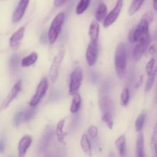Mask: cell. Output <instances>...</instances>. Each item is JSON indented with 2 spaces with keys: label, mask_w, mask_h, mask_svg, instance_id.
Returning a JSON list of instances; mask_svg holds the SVG:
<instances>
[{
  "label": "cell",
  "mask_w": 157,
  "mask_h": 157,
  "mask_svg": "<svg viewBox=\"0 0 157 157\" xmlns=\"http://www.w3.org/2000/svg\"><path fill=\"white\" fill-rule=\"evenodd\" d=\"M64 125H65V121H64V120L60 121L56 126L55 133H56L58 142L65 145V141H64V140H65V136L66 135H67V133L64 131Z\"/></svg>",
  "instance_id": "5bb4252c"
},
{
  "label": "cell",
  "mask_w": 157,
  "mask_h": 157,
  "mask_svg": "<svg viewBox=\"0 0 157 157\" xmlns=\"http://www.w3.org/2000/svg\"><path fill=\"white\" fill-rule=\"evenodd\" d=\"M99 23L97 20L92 21L89 27V37L91 41H98V37H99Z\"/></svg>",
  "instance_id": "2e32d148"
},
{
  "label": "cell",
  "mask_w": 157,
  "mask_h": 157,
  "mask_svg": "<svg viewBox=\"0 0 157 157\" xmlns=\"http://www.w3.org/2000/svg\"><path fill=\"white\" fill-rule=\"evenodd\" d=\"M90 3V0H80L78 6L76 7V14L77 15H81L84 13L88 8Z\"/></svg>",
  "instance_id": "484cf974"
},
{
  "label": "cell",
  "mask_w": 157,
  "mask_h": 157,
  "mask_svg": "<svg viewBox=\"0 0 157 157\" xmlns=\"http://www.w3.org/2000/svg\"><path fill=\"white\" fill-rule=\"evenodd\" d=\"M136 156L137 157H144V136L142 132H140L136 144Z\"/></svg>",
  "instance_id": "e0dca14e"
},
{
  "label": "cell",
  "mask_w": 157,
  "mask_h": 157,
  "mask_svg": "<svg viewBox=\"0 0 157 157\" xmlns=\"http://www.w3.org/2000/svg\"><path fill=\"white\" fill-rule=\"evenodd\" d=\"M123 5H124V0H117V1L114 8L107 15L104 22H103V25L104 28L110 27L111 25H113L117 21L120 14H121V10H122Z\"/></svg>",
  "instance_id": "ba28073f"
},
{
  "label": "cell",
  "mask_w": 157,
  "mask_h": 157,
  "mask_svg": "<svg viewBox=\"0 0 157 157\" xmlns=\"http://www.w3.org/2000/svg\"><path fill=\"white\" fill-rule=\"evenodd\" d=\"M113 102L111 99L107 95H104L100 100V108L102 113L104 112H110L113 110Z\"/></svg>",
  "instance_id": "9a60e30c"
},
{
  "label": "cell",
  "mask_w": 157,
  "mask_h": 157,
  "mask_svg": "<svg viewBox=\"0 0 157 157\" xmlns=\"http://www.w3.org/2000/svg\"><path fill=\"white\" fill-rule=\"evenodd\" d=\"M157 73V67L156 70H154V71L151 74V75H148V79L147 81V84H146L145 87V91H149L150 90H151V88L153 87V84H154L155 78H156V75Z\"/></svg>",
  "instance_id": "83f0119b"
},
{
  "label": "cell",
  "mask_w": 157,
  "mask_h": 157,
  "mask_svg": "<svg viewBox=\"0 0 157 157\" xmlns=\"http://www.w3.org/2000/svg\"><path fill=\"white\" fill-rule=\"evenodd\" d=\"M129 101H130V90L127 87H125L124 90H122L121 94V104L122 106L128 105Z\"/></svg>",
  "instance_id": "4316f807"
},
{
  "label": "cell",
  "mask_w": 157,
  "mask_h": 157,
  "mask_svg": "<svg viewBox=\"0 0 157 157\" xmlns=\"http://www.w3.org/2000/svg\"><path fill=\"white\" fill-rule=\"evenodd\" d=\"M24 121V111L18 112V113H16L14 117V124L16 127H18L20 125L21 123H22Z\"/></svg>",
  "instance_id": "f546056e"
},
{
  "label": "cell",
  "mask_w": 157,
  "mask_h": 157,
  "mask_svg": "<svg viewBox=\"0 0 157 157\" xmlns=\"http://www.w3.org/2000/svg\"><path fill=\"white\" fill-rule=\"evenodd\" d=\"M98 56V41H90L87 52H86V60L89 66H93L96 64Z\"/></svg>",
  "instance_id": "9c48e42d"
},
{
  "label": "cell",
  "mask_w": 157,
  "mask_h": 157,
  "mask_svg": "<svg viewBox=\"0 0 157 157\" xmlns=\"http://www.w3.org/2000/svg\"><path fill=\"white\" fill-rule=\"evenodd\" d=\"M151 144L153 151L155 153V156H157V123L155 124L154 128H153V135H152L151 138Z\"/></svg>",
  "instance_id": "f1b7e54d"
},
{
  "label": "cell",
  "mask_w": 157,
  "mask_h": 157,
  "mask_svg": "<svg viewBox=\"0 0 157 157\" xmlns=\"http://www.w3.org/2000/svg\"><path fill=\"white\" fill-rule=\"evenodd\" d=\"M107 15V8L105 4L101 3L97 9L96 12H95V18L98 21L100 22H104V19Z\"/></svg>",
  "instance_id": "d6986e66"
},
{
  "label": "cell",
  "mask_w": 157,
  "mask_h": 157,
  "mask_svg": "<svg viewBox=\"0 0 157 157\" xmlns=\"http://www.w3.org/2000/svg\"><path fill=\"white\" fill-rule=\"evenodd\" d=\"M81 104V98L80 94L77 92L76 94L73 95V99H72L71 104L70 111L71 113H76L80 110Z\"/></svg>",
  "instance_id": "44dd1931"
},
{
  "label": "cell",
  "mask_w": 157,
  "mask_h": 157,
  "mask_svg": "<svg viewBox=\"0 0 157 157\" xmlns=\"http://www.w3.org/2000/svg\"><path fill=\"white\" fill-rule=\"evenodd\" d=\"M101 119H102L103 122L107 125V127L109 129H110V130L113 129V116H112V113H110V112H104V113H103Z\"/></svg>",
  "instance_id": "d4e9b609"
},
{
  "label": "cell",
  "mask_w": 157,
  "mask_h": 157,
  "mask_svg": "<svg viewBox=\"0 0 157 157\" xmlns=\"http://www.w3.org/2000/svg\"><path fill=\"white\" fill-rule=\"evenodd\" d=\"M38 57V54H37L36 52H32V53H31L29 55L26 56L25 58L21 59V65L23 67H27L32 65V64H34L37 61Z\"/></svg>",
  "instance_id": "7402d4cb"
},
{
  "label": "cell",
  "mask_w": 157,
  "mask_h": 157,
  "mask_svg": "<svg viewBox=\"0 0 157 157\" xmlns=\"http://www.w3.org/2000/svg\"><path fill=\"white\" fill-rule=\"evenodd\" d=\"M21 89V81H17L15 84L13 85V87H12V89L10 90V91L9 92L8 95L6 96V99L4 100V101L2 102V108L6 109L9 107V104L13 101V100L16 98L17 95L18 94V93L20 92Z\"/></svg>",
  "instance_id": "30bf717a"
},
{
  "label": "cell",
  "mask_w": 157,
  "mask_h": 157,
  "mask_svg": "<svg viewBox=\"0 0 157 157\" xmlns=\"http://www.w3.org/2000/svg\"><path fill=\"white\" fill-rule=\"evenodd\" d=\"M35 115V110L33 109H29L24 112V121H29Z\"/></svg>",
  "instance_id": "d6a6232c"
},
{
  "label": "cell",
  "mask_w": 157,
  "mask_h": 157,
  "mask_svg": "<svg viewBox=\"0 0 157 157\" xmlns=\"http://www.w3.org/2000/svg\"><path fill=\"white\" fill-rule=\"evenodd\" d=\"M87 133H88V134L90 135V136L91 138H96L98 134V127L94 125L90 126L88 127V129H87Z\"/></svg>",
  "instance_id": "1f68e13d"
},
{
  "label": "cell",
  "mask_w": 157,
  "mask_h": 157,
  "mask_svg": "<svg viewBox=\"0 0 157 157\" xmlns=\"http://www.w3.org/2000/svg\"><path fill=\"white\" fill-rule=\"evenodd\" d=\"M25 31V28L21 27L19 29H18L16 32H14L13 35L11 36L10 39H9V46L13 51L18 50V48H19L21 40L24 38Z\"/></svg>",
  "instance_id": "7c38bea8"
},
{
  "label": "cell",
  "mask_w": 157,
  "mask_h": 157,
  "mask_svg": "<svg viewBox=\"0 0 157 157\" xmlns=\"http://www.w3.org/2000/svg\"><path fill=\"white\" fill-rule=\"evenodd\" d=\"M67 0H55L54 1V5H55L56 7H61L63 5H64L66 3Z\"/></svg>",
  "instance_id": "e575fe53"
},
{
  "label": "cell",
  "mask_w": 157,
  "mask_h": 157,
  "mask_svg": "<svg viewBox=\"0 0 157 157\" xmlns=\"http://www.w3.org/2000/svg\"><path fill=\"white\" fill-rule=\"evenodd\" d=\"M81 147L85 154L90 156L92 153L91 144L87 134H83L81 138Z\"/></svg>",
  "instance_id": "ffe728a7"
},
{
  "label": "cell",
  "mask_w": 157,
  "mask_h": 157,
  "mask_svg": "<svg viewBox=\"0 0 157 157\" xmlns=\"http://www.w3.org/2000/svg\"><path fill=\"white\" fill-rule=\"evenodd\" d=\"M83 80V72L80 67H76L70 76L69 84V94L74 95L79 90Z\"/></svg>",
  "instance_id": "277c9868"
},
{
  "label": "cell",
  "mask_w": 157,
  "mask_h": 157,
  "mask_svg": "<svg viewBox=\"0 0 157 157\" xmlns=\"http://www.w3.org/2000/svg\"><path fill=\"white\" fill-rule=\"evenodd\" d=\"M150 41H151V37L149 33L144 35L140 41H137V44L135 46L133 51V58L134 61H137L142 58L144 54L148 48Z\"/></svg>",
  "instance_id": "5b68a950"
},
{
  "label": "cell",
  "mask_w": 157,
  "mask_h": 157,
  "mask_svg": "<svg viewBox=\"0 0 157 157\" xmlns=\"http://www.w3.org/2000/svg\"><path fill=\"white\" fill-rule=\"evenodd\" d=\"M18 63V57L17 55H13L10 60V67L12 69H15L17 67Z\"/></svg>",
  "instance_id": "836d02e7"
},
{
  "label": "cell",
  "mask_w": 157,
  "mask_h": 157,
  "mask_svg": "<svg viewBox=\"0 0 157 157\" xmlns=\"http://www.w3.org/2000/svg\"><path fill=\"white\" fill-rule=\"evenodd\" d=\"M114 64L117 75L120 78H123L127 71V57L126 47L122 43H120L117 46L114 55Z\"/></svg>",
  "instance_id": "6da1fadb"
},
{
  "label": "cell",
  "mask_w": 157,
  "mask_h": 157,
  "mask_svg": "<svg viewBox=\"0 0 157 157\" xmlns=\"http://www.w3.org/2000/svg\"><path fill=\"white\" fill-rule=\"evenodd\" d=\"M115 146L119 151L121 156H125L127 153V146H126V137L124 135H121L115 141Z\"/></svg>",
  "instance_id": "ac0fdd59"
},
{
  "label": "cell",
  "mask_w": 157,
  "mask_h": 157,
  "mask_svg": "<svg viewBox=\"0 0 157 157\" xmlns=\"http://www.w3.org/2000/svg\"><path fill=\"white\" fill-rule=\"evenodd\" d=\"M146 117H147V113L145 112H142L136 118V122H135V129H136V132L140 133V132L142 131L144 124H145Z\"/></svg>",
  "instance_id": "603a6c76"
},
{
  "label": "cell",
  "mask_w": 157,
  "mask_h": 157,
  "mask_svg": "<svg viewBox=\"0 0 157 157\" xmlns=\"http://www.w3.org/2000/svg\"><path fill=\"white\" fill-rule=\"evenodd\" d=\"M29 0H19V2L17 7L15 8L13 15H12V22H18L23 18L29 6Z\"/></svg>",
  "instance_id": "8fae6325"
},
{
  "label": "cell",
  "mask_w": 157,
  "mask_h": 157,
  "mask_svg": "<svg viewBox=\"0 0 157 157\" xmlns=\"http://www.w3.org/2000/svg\"><path fill=\"white\" fill-rule=\"evenodd\" d=\"M64 54H65V52H64V50H62L59 53H58V55H55V58H54L50 68V74H49L50 79L52 83H55L57 80H58V75H59L60 66H61L63 58L64 57Z\"/></svg>",
  "instance_id": "52a82bcc"
},
{
  "label": "cell",
  "mask_w": 157,
  "mask_h": 157,
  "mask_svg": "<svg viewBox=\"0 0 157 157\" xmlns=\"http://www.w3.org/2000/svg\"><path fill=\"white\" fill-rule=\"evenodd\" d=\"M48 88V82L47 78H42L39 84H38L35 94L33 95L30 102H29V105L32 107H36L39 104L41 100L42 99L43 97L45 95Z\"/></svg>",
  "instance_id": "8992f818"
},
{
  "label": "cell",
  "mask_w": 157,
  "mask_h": 157,
  "mask_svg": "<svg viewBox=\"0 0 157 157\" xmlns=\"http://www.w3.org/2000/svg\"><path fill=\"white\" fill-rule=\"evenodd\" d=\"M153 15H152L151 13H150V12H147V13H146L145 15H144V16H143V18H146V19L147 20V21H149V22H151V21L152 20H153Z\"/></svg>",
  "instance_id": "d590c367"
},
{
  "label": "cell",
  "mask_w": 157,
  "mask_h": 157,
  "mask_svg": "<svg viewBox=\"0 0 157 157\" xmlns=\"http://www.w3.org/2000/svg\"><path fill=\"white\" fill-rule=\"evenodd\" d=\"M5 149V144L2 140H0V153H2Z\"/></svg>",
  "instance_id": "8d00e7d4"
},
{
  "label": "cell",
  "mask_w": 157,
  "mask_h": 157,
  "mask_svg": "<svg viewBox=\"0 0 157 157\" xmlns=\"http://www.w3.org/2000/svg\"><path fill=\"white\" fill-rule=\"evenodd\" d=\"M153 8L155 10H157V0H153Z\"/></svg>",
  "instance_id": "74e56055"
},
{
  "label": "cell",
  "mask_w": 157,
  "mask_h": 157,
  "mask_svg": "<svg viewBox=\"0 0 157 157\" xmlns=\"http://www.w3.org/2000/svg\"><path fill=\"white\" fill-rule=\"evenodd\" d=\"M64 19H65V15L64 12H59L52 20V24L49 28L48 33V41L50 44H54L58 39L61 32V28L64 24Z\"/></svg>",
  "instance_id": "7a4b0ae2"
},
{
  "label": "cell",
  "mask_w": 157,
  "mask_h": 157,
  "mask_svg": "<svg viewBox=\"0 0 157 157\" xmlns=\"http://www.w3.org/2000/svg\"><path fill=\"white\" fill-rule=\"evenodd\" d=\"M144 1L145 0H133V2H132L131 5L130 6V9L128 10V15L130 16H132L135 13H136L137 11L140 9V8L142 6Z\"/></svg>",
  "instance_id": "cb8c5ba5"
},
{
  "label": "cell",
  "mask_w": 157,
  "mask_h": 157,
  "mask_svg": "<svg viewBox=\"0 0 157 157\" xmlns=\"http://www.w3.org/2000/svg\"><path fill=\"white\" fill-rule=\"evenodd\" d=\"M32 143V136L30 135H26L24 136L21 140L18 145V156H24L25 155L26 152L31 147Z\"/></svg>",
  "instance_id": "4fadbf2b"
},
{
  "label": "cell",
  "mask_w": 157,
  "mask_h": 157,
  "mask_svg": "<svg viewBox=\"0 0 157 157\" xmlns=\"http://www.w3.org/2000/svg\"><path fill=\"white\" fill-rule=\"evenodd\" d=\"M154 65H155V59L154 58H151L146 66V71H147V75H150L154 71Z\"/></svg>",
  "instance_id": "4dcf8cb0"
},
{
  "label": "cell",
  "mask_w": 157,
  "mask_h": 157,
  "mask_svg": "<svg viewBox=\"0 0 157 157\" xmlns=\"http://www.w3.org/2000/svg\"><path fill=\"white\" fill-rule=\"evenodd\" d=\"M149 22L146 18H142L135 29H133L129 35V40L131 43L137 42L144 35L149 33Z\"/></svg>",
  "instance_id": "3957f363"
}]
</instances>
